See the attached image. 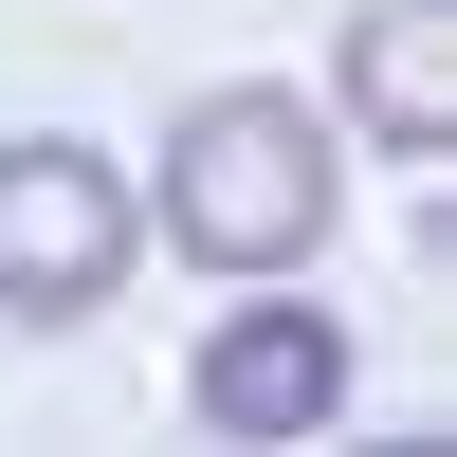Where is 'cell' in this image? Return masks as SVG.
I'll use <instances>...</instances> for the list:
<instances>
[{"label": "cell", "mask_w": 457, "mask_h": 457, "mask_svg": "<svg viewBox=\"0 0 457 457\" xmlns=\"http://www.w3.org/2000/svg\"><path fill=\"white\" fill-rule=\"evenodd\" d=\"M329 202H348V129L293 92H202L165 129V238L202 275H312Z\"/></svg>", "instance_id": "obj_1"}, {"label": "cell", "mask_w": 457, "mask_h": 457, "mask_svg": "<svg viewBox=\"0 0 457 457\" xmlns=\"http://www.w3.org/2000/svg\"><path fill=\"white\" fill-rule=\"evenodd\" d=\"M202 421H220V439H329V421H348V329H329L312 293L220 312V348H202Z\"/></svg>", "instance_id": "obj_3"}, {"label": "cell", "mask_w": 457, "mask_h": 457, "mask_svg": "<svg viewBox=\"0 0 457 457\" xmlns=\"http://www.w3.org/2000/svg\"><path fill=\"white\" fill-rule=\"evenodd\" d=\"M129 165L110 146H73V129H19L0 146V312H37V329H73V312H110V275H129Z\"/></svg>", "instance_id": "obj_2"}, {"label": "cell", "mask_w": 457, "mask_h": 457, "mask_svg": "<svg viewBox=\"0 0 457 457\" xmlns=\"http://www.w3.org/2000/svg\"><path fill=\"white\" fill-rule=\"evenodd\" d=\"M348 146H403V165L457 146V0H366L348 19Z\"/></svg>", "instance_id": "obj_4"}]
</instances>
